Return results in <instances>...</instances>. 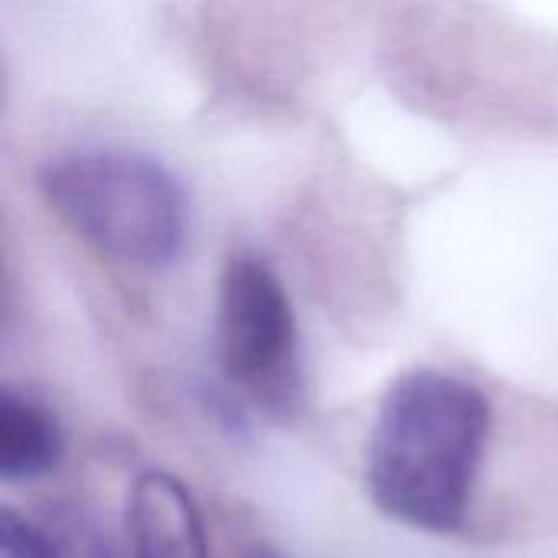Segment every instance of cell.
<instances>
[{
    "mask_svg": "<svg viewBox=\"0 0 558 558\" xmlns=\"http://www.w3.org/2000/svg\"><path fill=\"white\" fill-rule=\"evenodd\" d=\"M62 458L59 422L13 389L0 392V477L7 484L39 481Z\"/></svg>",
    "mask_w": 558,
    "mask_h": 558,
    "instance_id": "cell-5",
    "label": "cell"
},
{
    "mask_svg": "<svg viewBox=\"0 0 558 558\" xmlns=\"http://www.w3.org/2000/svg\"><path fill=\"white\" fill-rule=\"evenodd\" d=\"M46 206L95 252L134 265H170L186 239V199L173 173L134 150L92 147L49 160Z\"/></svg>",
    "mask_w": 558,
    "mask_h": 558,
    "instance_id": "cell-2",
    "label": "cell"
},
{
    "mask_svg": "<svg viewBox=\"0 0 558 558\" xmlns=\"http://www.w3.org/2000/svg\"><path fill=\"white\" fill-rule=\"evenodd\" d=\"M245 558H288L284 553H278V549H271V546H252Z\"/></svg>",
    "mask_w": 558,
    "mask_h": 558,
    "instance_id": "cell-7",
    "label": "cell"
},
{
    "mask_svg": "<svg viewBox=\"0 0 558 558\" xmlns=\"http://www.w3.org/2000/svg\"><path fill=\"white\" fill-rule=\"evenodd\" d=\"M490 445V402L461 376L412 369L389 383L366 445V487L389 520L461 530Z\"/></svg>",
    "mask_w": 558,
    "mask_h": 558,
    "instance_id": "cell-1",
    "label": "cell"
},
{
    "mask_svg": "<svg viewBox=\"0 0 558 558\" xmlns=\"http://www.w3.org/2000/svg\"><path fill=\"white\" fill-rule=\"evenodd\" d=\"M0 558H59L56 546L13 510L0 513Z\"/></svg>",
    "mask_w": 558,
    "mask_h": 558,
    "instance_id": "cell-6",
    "label": "cell"
},
{
    "mask_svg": "<svg viewBox=\"0 0 558 558\" xmlns=\"http://www.w3.org/2000/svg\"><path fill=\"white\" fill-rule=\"evenodd\" d=\"M216 347L232 386L265 405L291 402L298 386V320L284 284L258 255H235L222 271Z\"/></svg>",
    "mask_w": 558,
    "mask_h": 558,
    "instance_id": "cell-3",
    "label": "cell"
},
{
    "mask_svg": "<svg viewBox=\"0 0 558 558\" xmlns=\"http://www.w3.org/2000/svg\"><path fill=\"white\" fill-rule=\"evenodd\" d=\"M128 536L134 558H209L199 507L190 487L167 471H147L134 481Z\"/></svg>",
    "mask_w": 558,
    "mask_h": 558,
    "instance_id": "cell-4",
    "label": "cell"
}]
</instances>
